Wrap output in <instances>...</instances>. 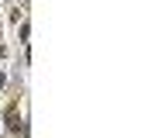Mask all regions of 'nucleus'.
<instances>
[{
  "mask_svg": "<svg viewBox=\"0 0 148 138\" xmlns=\"http://www.w3.org/2000/svg\"><path fill=\"white\" fill-rule=\"evenodd\" d=\"M0 90H3V72H0Z\"/></svg>",
  "mask_w": 148,
  "mask_h": 138,
  "instance_id": "obj_3",
  "label": "nucleus"
},
{
  "mask_svg": "<svg viewBox=\"0 0 148 138\" xmlns=\"http://www.w3.org/2000/svg\"><path fill=\"white\" fill-rule=\"evenodd\" d=\"M7 128H10V131H14V135H17V131H24V124H21V117H17V114H14V110H10V114H7Z\"/></svg>",
  "mask_w": 148,
  "mask_h": 138,
  "instance_id": "obj_1",
  "label": "nucleus"
},
{
  "mask_svg": "<svg viewBox=\"0 0 148 138\" xmlns=\"http://www.w3.org/2000/svg\"><path fill=\"white\" fill-rule=\"evenodd\" d=\"M3 55H7V48H3V45H0V59H3Z\"/></svg>",
  "mask_w": 148,
  "mask_h": 138,
  "instance_id": "obj_2",
  "label": "nucleus"
}]
</instances>
